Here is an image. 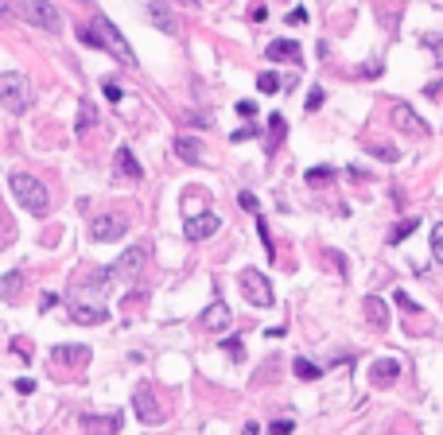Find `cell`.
<instances>
[{
  "mask_svg": "<svg viewBox=\"0 0 443 435\" xmlns=\"http://www.w3.org/2000/svg\"><path fill=\"white\" fill-rule=\"evenodd\" d=\"M94 31H97V39H102V47H109V51L117 55L125 67H136V55H133V47L125 43V35L117 31V23L105 20V16H97V20H94Z\"/></svg>",
  "mask_w": 443,
  "mask_h": 435,
  "instance_id": "cell-4",
  "label": "cell"
},
{
  "mask_svg": "<svg viewBox=\"0 0 443 435\" xmlns=\"http://www.w3.org/2000/svg\"><path fill=\"white\" fill-rule=\"evenodd\" d=\"M237 113H241V117H257V105H253V101H237Z\"/></svg>",
  "mask_w": 443,
  "mask_h": 435,
  "instance_id": "cell-39",
  "label": "cell"
},
{
  "mask_svg": "<svg viewBox=\"0 0 443 435\" xmlns=\"http://www.w3.org/2000/svg\"><path fill=\"white\" fill-rule=\"evenodd\" d=\"M78 4H89V0H78Z\"/></svg>",
  "mask_w": 443,
  "mask_h": 435,
  "instance_id": "cell-43",
  "label": "cell"
},
{
  "mask_svg": "<svg viewBox=\"0 0 443 435\" xmlns=\"http://www.w3.org/2000/svg\"><path fill=\"white\" fill-rule=\"evenodd\" d=\"M222 346H226V354L234 358V362H241V358H245V346H241V338H234V334H229V338L222 342Z\"/></svg>",
  "mask_w": 443,
  "mask_h": 435,
  "instance_id": "cell-29",
  "label": "cell"
},
{
  "mask_svg": "<svg viewBox=\"0 0 443 435\" xmlns=\"http://www.w3.org/2000/svg\"><path fill=\"white\" fill-rule=\"evenodd\" d=\"M292 428H295L292 420H273V424H268V431H273V435H288Z\"/></svg>",
  "mask_w": 443,
  "mask_h": 435,
  "instance_id": "cell-36",
  "label": "cell"
},
{
  "mask_svg": "<svg viewBox=\"0 0 443 435\" xmlns=\"http://www.w3.org/2000/svg\"><path fill=\"white\" fill-rule=\"evenodd\" d=\"M424 43H428L432 51H436V62L443 67V35H424Z\"/></svg>",
  "mask_w": 443,
  "mask_h": 435,
  "instance_id": "cell-33",
  "label": "cell"
},
{
  "mask_svg": "<svg viewBox=\"0 0 443 435\" xmlns=\"http://www.w3.org/2000/svg\"><path fill=\"white\" fill-rule=\"evenodd\" d=\"M125 229H128V218L125 214H105V218H97L94 221V241H117V237H125Z\"/></svg>",
  "mask_w": 443,
  "mask_h": 435,
  "instance_id": "cell-8",
  "label": "cell"
},
{
  "mask_svg": "<svg viewBox=\"0 0 443 435\" xmlns=\"http://www.w3.org/2000/svg\"><path fill=\"white\" fill-rule=\"evenodd\" d=\"M94 125H97L94 101H86V97H82V101H78V125H74V128H78V136H86V133H89V128H94Z\"/></svg>",
  "mask_w": 443,
  "mask_h": 435,
  "instance_id": "cell-21",
  "label": "cell"
},
{
  "mask_svg": "<svg viewBox=\"0 0 443 435\" xmlns=\"http://www.w3.org/2000/svg\"><path fill=\"white\" fill-rule=\"evenodd\" d=\"M82 428H86V431H117L121 416H94V412H86V416H82Z\"/></svg>",
  "mask_w": 443,
  "mask_h": 435,
  "instance_id": "cell-18",
  "label": "cell"
},
{
  "mask_svg": "<svg viewBox=\"0 0 443 435\" xmlns=\"http://www.w3.org/2000/svg\"><path fill=\"white\" fill-rule=\"evenodd\" d=\"M8 187H12V194L20 199V207L28 210V214L43 218L47 210H51V194H47V187L39 183L35 175H23V171H16V175L8 179Z\"/></svg>",
  "mask_w": 443,
  "mask_h": 435,
  "instance_id": "cell-1",
  "label": "cell"
},
{
  "mask_svg": "<svg viewBox=\"0 0 443 435\" xmlns=\"http://www.w3.org/2000/svg\"><path fill=\"white\" fill-rule=\"evenodd\" d=\"M133 412L141 416L144 424H160L163 420V412L155 408V397L148 389H136V397H133Z\"/></svg>",
  "mask_w": 443,
  "mask_h": 435,
  "instance_id": "cell-11",
  "label": "cell"
},
{
  "mask_svg": "<svg viewBox=\"0 0 443 435\" xmlns=\"http://www.w3.org/2000/svg\"><path fill=\"white\" fill-rule=\"evenodd\" d=\"M292 369H295V377H300V381H315V377L323 373V369H319V365H311L307 358H295Z\"/></svg>",
  "mask_w": 443,
  "mask_h": 435,
  "instance_id": "cell-23",
  "label": "cell"
},
{
  "mask_svg": "<svg viewBox=\"0 0 443 435\" xmlns=\"http://www.w3.org/2000/svg\"><path fill=\"white\" fill-rule=\"evenodd\" d=\"M257 89H261V94H276V89H280V78H276L273 70H265V74L257 78Z\"/></svg>",
  "mask_w": 443,
  "mask_h": 435,
  "instance_id": "cell-25",
  "label": "cell"
},
{
  "mask_svg": "<svg viewBox=\"0 0 443 435\" xmlns=\"http://www.w3.org/2000/svg\"><path fill=\"white\" fill-rule=\"evenodd\" d=\"M16 12H20V20L31 23L35 31H51V35L62 31V16L51 0H16Z\"/></svg>",
  "mask_w": 443,
  "mask_h": 435,
  "instance_id": "cell-2",
  "label": "cell"
},
{
  "mask_svg": "<svg viewBox=\"0 0 443 435\" xmlns=\"http://www.w3.org/2000/svg\"><path fill=\"white\" fill-rule=\"evenodd\" d=\"M397 377H400V362H393V358H385V362H373V365H369V381H373L377 389L393 385Z\"/></svg>",
  "mask_w": 443,
  "mask_h": 435,
  "instance_id": "cell-13",
  "label": "cell"
},
{
  "mask_svg": "<svg viewBox=\"0 0 443 435\" xmlns=\"http://www.w3.org/2000/svg\"><path fill=\"white\" fill-rule=\"evenodd\" d=\"M4 280H8V284L0 288V292H4V299H16V295H20V284H23V276H20V272H8Z\"/></svg>",
  "mask_w": 443,
  "mask_h": 435,
  "instance_id": "cell-27",
  "label": "cell"
},
{
  "mask_svg": "<svg viewBox=\"0 0 443 435\" xmlns=\"http://www.w3.org/2000/svg\"><path fill=\"white\" fill-rule=\"evenodd\" d=\"M319 105H323V89L315 86V89H311V94H307V113H315Z\"/></svg>",
  "mask_w": 443,
  "mask_h": 435,
  "instance_id": "cell-37",
  "label": "cell"
},
{
  "mask_svg": "<svg viewBox=\"0 0 443 435\" xmlns=\"http://www.w3.org/2000/svg\"><path fill=\"white\" fill-rule=\"evenodd\" d=\"M70 319H74V323H82V326H97V323H105V319H109V311L94 307V303H78V307L70 311Z\"/></svg>",
  "mask_w": 443,
  "mask_h": 435,
  "instance_id": "cell-14",
  "label": "cell"
},
{
  "mask_svg": "<svg viewBox=\"0 0 443 435\" xmlns=\"http://www.w3.org/2000/svg\"><path fill=\"white\" fill-rule=\"evenodd\" d=\"M381 70H385V67H381V62H369V67H366L362 74H366V78H373V74H381Z\"/></svg>",
  "mask_w": 443,
  "mask_h": 435,
  "instance_id": "cell-41",
  "label": "cell"
},
{
  "mask_svg": "<svg viewBox=\"0 0 443 435\" xmlns=\"http://www.w3.org/2000/svg\"><path fill=\"white\" fill-rule=\"evenodd\" d=\"M51 358L59 365H86L89 362V346H55Z\"/></svg>",
  "mask_w": 443,
  "mask_h": 435,
  "instance_id": "cell-15",
  "label": "cell"
},
{
  "mask_svg": "<svg viewBox=\"0 0 443 435\" xmlns=\"http://www.w3.org/2000/svg\"><path fill=\"white\" fill-rule=\"evenodd\" d=\"M237 202H241V210H249V214H257V210H261L257 194H249V191H241V194H237Z\"/></svg>",
  "mask_w": 443,
  "mask_h": 435,
  "instance_id": "cell-31",
  "label": "cell"
},
{
  "mask_svg": "<svg viewBox=\"0 0 443 435\" xmlns=\"http://www.w3.org/2000/svg\"><path fill=\"white\" fill-rule=\"evenodd\" d=\"M229 307L226 303H214V307H207V315H202V326H207V331H226L229 326Z\"/></svg>",
  "mask_w": 443,
  "mask_h": 435,
  "instance_id": "cell-16",
  "label": "cell"
},
{
  "mask_svg": "<svg viewBox=\"0 0 443 435\" xmlns=\"http://www.w3.org/2000/svg\"><path fill=\"white\" fill-rule=\"evenodd\" d=\"M397 307L405 311V315H416V311H420V307H416L412 299H408V292H397Z\"/></svg>",
  "mask_w": 443,
  "mask_h": 435,
  "instance_id": "cell-34",
  "label": "cell"
},
{
  "mask_svg": "<svg viewBox=\"0 0 443 435\" xmlns=\"http://www.w3.org/2000/svg\"><path fill=\"white\" fill-rule=\"evenodd\" d=\"M117 171L121 175H128V179H144V167H141V160H136L128 148H121L117 152Z\"/></svg>",
  "mask_w": 443,
  "mask_h": 435,
  "instance_id": "cell-19",
  "label": "cell"
},
{
  "mask_svg": "<svg viewBox=\"0 0 443 435\" xmlns=\"http://www.w3.org/2000/svg\"><path fill=\"white\" fill-rule=\"evenodd\" d=\"M144 260H148V245H133V249H125L109 265V276H113V280H133V276L144 268Z\"/></svg>",
  "mask_w": 443,
  "mask_h": 435,
  "instance_id": "cell-6",
  "label": "cell"
},
{
  "mask_svg": "<svg viewBox=\"0 0 443 435\" xmlns=\"http://www.w3.org/2000/svg\"><path fill=\"white\" fill-rule=\"evenodd\" d=\"M31 389H35V381H31V377H20V381H16V392H23V397H28Z\"/></svg>",
  "mask_w": 443,
  "mask_h": 435,
  "instance_id": "cell-40",
  "label": "cell"
},
{
  "mask_svg": "<svg viewBox=\"0 0 443 435\" xmlns=\"http://www.w3.org/2000/svg\"><path fill=\"white\" fill-rule=\"evenodd\" d=\"M366 319H369V326L385 331V326H389V311H385V303L373 299V295H366Z\"/></svg>",
  "mask_w": 443,
  "mask_h": 435,
  "instance_id": "cell-17",
  "label": "cell"
},
{
  "mask_svg": "<svg viewBox=\"0 0 443 435\" xmlns=\"http://www.w3.org/2000/svg\"><path fill=\"white\" fill-rule=\"evenodd\" d=\"M253 136H261V128H257V125H245V128H237V133H234V144L253 141Z\"/></svg>",
  "mask_w": 443,
  "mask_h": 435,
  "instance_id": "cell-32",
  "label": "cell"
},
{
  "mask_svg": "<svg viewBox=\"0 0 443 435\" xmlns=\"http://www.w3.org/2000/svg\"><path fill=\"white\" fill-rule=\"evenodd\" d=\"M241 295L253 303V307H273V284H268L265 272H241Z\"/></svg>",
  "mask_w": 443,
  "mask_h": 435,
  "instance_id": "cell-5",
  "label": "cell"
},
{
  "mask_svg": "<svg viewBox=\"0 0 443 435\" xmlns=\"http://www.w3.org/2000/svg\"><path fill=\"white\" fill-rule=\"evenodd\" d=\"M334 175H339L334 167H311V171H307V183H311V187H315V183H331Z\"/></svg>",
  "mask_w": 443,
  "mask_h": 435,
  "instance_id": "cell-26",
  "label": "cell"
},
{
  "mask_svg": "<svg viewBox=\"0 0 443 435\" xmlns=\"http://www.w3.org/2000/svg\"><path fill=\"white\" fill-rule=\"evenodd\" d=\"M144 8H148V20H152L155 28H163L168 35H179V23H175V16H171V8L163 4V0H144Z\"/></svg>",
  "mask_w": 443,
  "mask_h": 435,
  "instance_id": "cell-10",
  "label": "cell"
},
{
  "mask_svg": "<svg viewBox=\"0 0 443 435\" xmlns=\"http://www.w3.org/2000/svg\"><path fill=\"white\" fill-rule=\"evenodd\" d=\"M389 121H393V125L400 128V133H416V136H424V133H428V128H424V121L416 117V113L408 109L405 101H397V105H393V109H389Z\"/></svg>",
  "mask_w": 443,
  "mask_h": 435,
  "instance_id": "cell-9",
  "label": "cell"
},
{
  "mask_svg": "<svg viewBox=\"0 0 443 435\" xmlns=\"http://www.w3.org/2000/svg\"><path fill=\"white\" fill-rule=\"evenodd\" d=\"M373 155H377L381 163H397V160H400V152H397L393 144H373Z\"/></svg>",
  "mask_w": 443,
  "mask_h": 435,
  "instance_id": "cell-28",
  "label": "cell"
},
{
  "mask_svg": "<svg viewBox=\"0 0 443 435\" xmlns=\"http://www.w3.org/2000/svg\"><path fill=\"white\" fill-rule=\"evenodd\" d=\"M280 136H284V113H273V117H268V144H265V152H268V155L276 152Z\"/></svg>",
  "mask_w": 443,
  "mask_h": 435,
  "instance_id": "cell-22",
  "label": "cell"
},
{
  "mask_svg": "<svg viewBox=\"0 0 443 435\" xmlns=\"http://www.w3.org/2000/svg\"><path fill=\"white\" fill-rule=\"evenodd\" d=\"M416 229H420V218H405V221H400V226H397V229H393V233H389V241L397 245V241H405L408 233H416Z\"/></svg>",
  "mask_w": 443,
  "mask_h": 435,
  "instance_id": "cell-24",
  "label": "cell"
},
{
  "mask_svg": "<svg viewBox=\"0 0 443 435\" xmlns=\"http://www.w3.org/2000/svg\"><path fill=\"white\" fill-rule=\"evenodd\" d=\"M183 4H187V8H199V0H183Z\"/></svg>",
  "mask_w": 443,
  "mask_h": 435,
  "instance_id": "cell-42",
  "label": "cell"
},
{
  "mask_svg": "<svg viewBox=\"0 0 443 435\" xmlns=\"http://www.w3.org/2000/svg\"><path fill=\"white\" fill-rule=\"evenodd\" d=\"M78 39H82L86 47H102V39L94 35V28H78Z\"/></svg>",
  "mask_w": 443,
  "mask_h": 435,
  "instance_id": "cell-35",
  "label": "cell"
},
{
  "mask_svg": "<svg viewBox=\"0 0 443 435\" xmlns=\"http://www.w3.org/2000/svg\"><path fill=\"white\" fill-rule=\"evenodd\" d=\"M222 229V218L214 210H202V214L187 218V241H207V237H214Z\"/></svg>",
  "mask_w": 443,
  "mask_h": 435,
  "instance_id": "cell-7",
  "label": "cell"
},
{
  "mask_svg": "<svg viewBox=\"0 0 443 435\" xmlns=\"http://www.w3.org/2000/svg\"><path fill=\"white\" fill-rule=\"evenodd\" d=\"M105 97H109V101H121L125 94H121V86H117V82H105Z\"/></svg>",
  "mask_w": 443,
  "mask_h": 435,
  "instance_id": "cell-38",
  "label": "cell"
},
{
  "mask_svg": "<svg viewBox=\"0 0 443 435\" xmlns=\"http://www.w3.org/2000/svg\"><path fill=\"white\" fill-rule=\"evenodd\" d=\"M432 257H436L439 265H443V221H439L436 229H432Z\"/></svg>",
  "mask_w": 443,
  "mask_h": 435,
  "instance_id": "cell-30",
  "label": "cell"
},
{
  "mask_svg": "<svg viewBox=\"0 0 443 435\" xmlns=\"http://www.w3.org/2000/svg\"><path fill=\"white\" fill-rule=\"evenodd\" d=\"M0 105L16 117L31 109V86L23 74H0Z\"/></svg>",
  "mask_w": 443,
  "mask_h": 435,
  "instance_id": "cell-3",
  "label": "cell"
},
{
  "mask_svg": "<svg viewBox=\"0 0 443 435\" xmlns=\"http://www.w3.org/2000/svg\"><path fill=\"white\" fill-rule=\"evenodd\" d=\"M268 59L273 62H300V43H295V39H273V43H268Z\"/></svg>",
  "mask_w": 443,
  "mask_h": 435,
  "instance_id": "cell-12",
  "label": "cell"
},
{
  "mask_svg": "<svg viewBox=\"0 0 443 435\" xmlns=\"http://www.w3.org/2000/svg\"><path fill=\"white\" fill-rule=\"evenodd\" d=\"M175 152H179V160H187V163H202V144L191 141V136H179Z\"/></svg>",
  "mask_w": 443,
  "mask_h": 435,
  "instance_id": "cell-20",
  "label": "cell"
}]
</instances>
